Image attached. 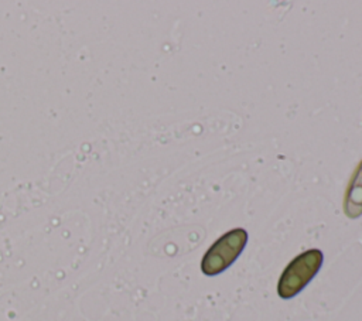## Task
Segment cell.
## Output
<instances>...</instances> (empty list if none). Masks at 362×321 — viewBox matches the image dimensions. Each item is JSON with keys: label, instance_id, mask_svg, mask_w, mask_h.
<instances>
[{"label": "cell", "instance_id": "2", "mask_svg": "<svg viewBox=\"0 0 362 321\" xmlns=\"http://www.w3.org/2000/svg\"><path fill=\"white\" fill-rule=\"evenodd\" d=\"M247 243V232L235 228L218 238L205 252L201 260V270L205 276H216L225 272L243 252Z\"/></svg>", "mask_w": 362, "mask_h": 321}, {"label": "cell", "instance_id": "3", "mask_svg": "<svg viewBox=\"0 0 362 321\" xmlns=\"http://www.w3.org/2000/svg\"><path fill=\"white\" fill-rule=\"evenodd\" d=\"M344 214L351 218L362 215V160L358 163L344 197Z\"/></svg>", "mask_w": 362, "mask_h": 321}, {"label": "cell", "instance_id": "1", "mask_svg": "<svg viewBox=\"0 0 362 321\" xmlns=\"http://www.w3.org/2000/svg\"><path fill=\"white\" fill-rule=\"evenodd\" d=\"M324 262L320 249H308L297 255L283 270L277 283V294L283 300L297 296L318 273Z\"/></svg>", "mask_w": 362, "mask_h": 321}]
</instances>
